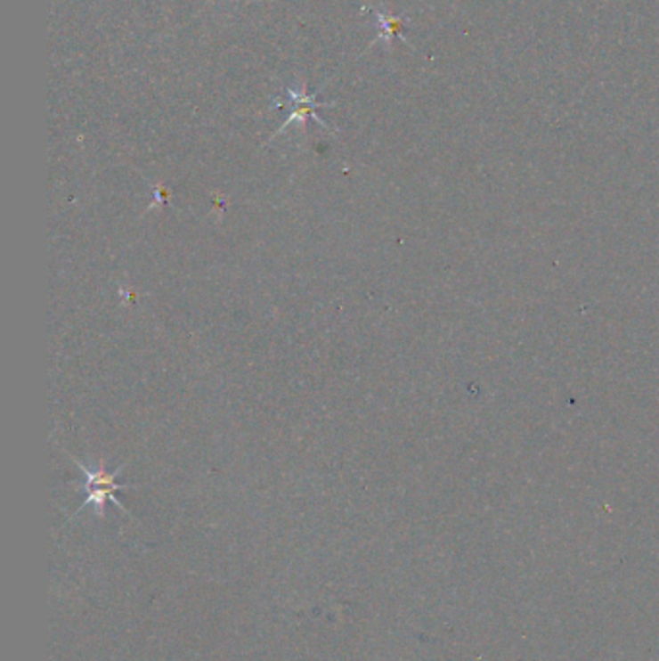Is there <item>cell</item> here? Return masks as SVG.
I'll list each match as a JSON object with an SVG mask.
<instances>
[{
    "instance_id": "obj_4",
    "label": "cell",
    "mask_w": 659,
    "mask_h": 661,
    "mask_svg": "<svg viewBox=\"0 0 659 661\" xmlns=\"http://www.w3.org/2000/svg\"><path fill=\"white\" fill-rule=\"evenodd\" d=\"M209 3H213V0H209Z\"/></svg>"
},
{
    "instance_id": "obj_1",
    "label": "cell",
    "mask_w": 659,
    "mask_h": 661,
    "mask_svg": "<svg viewBox=\"0 0 659 661\" xmlns=\"http://www.w3.org/2000/svg\"><path fill=\"white\" fill-rule=\"evenodd\" d=\"M68 457H70L74 461V464L77 466V469L84 472V476H85V492H87L85 501L74 512V517H77L79 512H82L84 509L94 507L95 515L99 518H103V515H105V505L107 503L117 505L124 512V515L130 517V510L126 507H124L120 503V501L117 499V495H115L118 492V489H128L130 487V486H122V484L117 482V476L124 470V466H126V464H120L117 470L109 472L105 469V461H99L97 466H85L82 461H77L74 457V454H68Z\"/></svg>"
},
{
    "instance_id": "obj_3",
    "label": "cell",
    "mask_w": 659,
    "mask_h": 661,
    "mask_svg": "<svg viewBox=\"0 0 659 661\" xmlns=\"http://www.w3.org/2000/svg\"><path fill=\"white\" fill-rule=\"evenodd\" d=\"M363 10H370V12L375 16V20H378V24H379V36L370 43V49L379 41L391 43L395 37L404 39L403 31H404V26H406V20L395 16V14L389 12V10H383V8H378V6H370V8H363Z\"/></svg>"
},
{
    "instance_id": "obj_2",
    "label": "cell",
    "mask_w": 659,
    "mask_h": 661,
    "mask_svg": "<svg viewBox=\"0 0 659 661\" xmlns=\"http://www.w3.org/2000/svg\"><path fill=\"white\" fill-rule=\"evenodd\" d=\"M285 95H287L289 107H290V115L285 120V124H282V126L271 135V140H275L279 134L287 132L292 126V124H297V126H300L304 130L305 122H308L310 118H313L321 128L331 130V126H329V124L320 115H317V109L333 107V102H317V91H313V94H305L304 86L300 89L298 87H287Z\"/></svg>"
}]
</instances>
